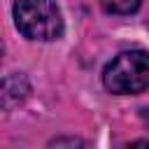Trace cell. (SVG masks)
I'll return each instance as SVG.
<instances>
[{
  "mask_svg": "<svg viewBox=\"0 0 149 149\" xmlns=\"http://www.w3.org/2000/svg\"><path fill=\"white\" fill-rule=\"evenodd\" d=\"M14 23L28 40L49 42L63 35V16L54 0H16Z\"/></svg>",
  "mask_w": 149,
  "mask_h": 149,
  "instance_id": "1",
  "label": "cell"
},
{
  "mask_svg": "<svg viewBox=\"0 0 149 149\" xmlns=\"http://www.w3.org/2000/svg\"><path fill=\"white\" fill-rule=\"evenodd\" d=\"M102 84L112 93H140L149 86V54L123 51L102 72Z\"/></svg>",
  "mask_w": 149,
  "mask_h": 149,
  "instance_id": "2",
  "label": "cell"
},
{
  "mask_svg": "<svg viewBox=\"0 0 149 149\" xmlns=\"http://www.w3.org/2000/svg\"><path fill=\"white\" fill-rule=\"evenodd\" d=\"M30 93V84L23 74H7L2 79V107L9 112L12 107H16L19 102L26 100V95Z\"/></svg>",
  "mask_w": 149,
  "mask_h": 149,
  "instance_id": "3",
  "label": "cell"
},
{
  "mask_svg": "<svg viewBox=\"0 0 149 149\" xmlns=\"http://www.w3.org/2000/svg\"><path fill=\"white\" fill-rule=\"evenodd\" d=\"M142 0H100L102 9L109 14H130L140 7Z\"/></svg>",
  "mask_w": 149,
  "mask_h": 149,
  "instance_id": "4",
  "label": "cell"
},
{
  "mask_svg": "<svg viewBox=\"0 0 149 149\" xmlns=\"http://www.w3.org/2000/svg\"><path fill=\"white\" fill-rule=\"evenodd\" d=\"M54 147H61V144H70V147H77V144H84L81 140H72V137H68V140H54L51 142Z\"/></svg>",
  "mask_w": 149,
  "mask_h": 149,
  "instance_id": "5",
  "label": "cell"
},
{
  "mask_svg": "<svg viewBox=\"0 0 149 149\" xmlns=\"http://www.w3.org/2000/svg\"><path fill=\"white\" fill-rule=\"evenodd\" d=\"M140 116H142V121L149 126V109H142V112H140Z\"/></svg>",
  "mask_w": 149,
  "mask_h": 149,
  "instance_id": "6",
  "label": "cell"
}]
</instances>
